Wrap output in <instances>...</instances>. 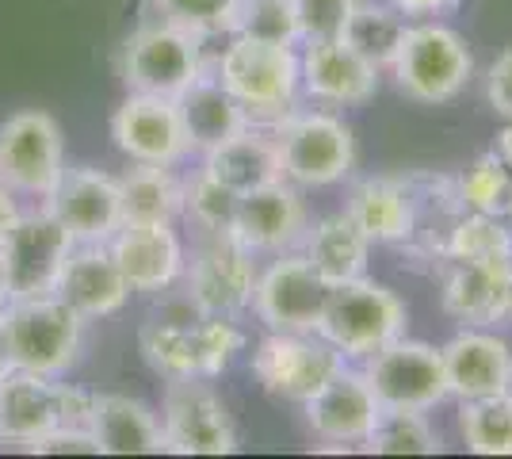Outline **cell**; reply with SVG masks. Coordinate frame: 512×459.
<instances>
[{"label":"cell","instance_id":"44dd1931","mask_svg":"<svg viewBox=\"0 0 512 459\" xmlns=\"http://www.w3.org/2000/svg\"><path fill=\"white\" fill-rule=\"evenodd\" d=\"M302 88L321 104H367L379 92V66H371L360 50L344 39L306 43L299 58Z\"/></svg>","mask_w":512,"mask_h":459},{"label":"cell","instance_id":"ab89813d","mask_svg":"<svg viewBox=\"0 0 512 459\" xmlns=\"http://www.w3.org/2000/svg\"><path fill=\"white\" fill-rule=\"evenodd\" d=\"M27 452H35V456H100L92 433L81 429V425H65V429L46 433V437L35 440Z\"/></svg>","mask_w":512,"mask_h":459},{"label":"cell","instance_id":"f35d334b","mask_svg":"<svg viewBox=\"0 0 512 459\" xmlns=\"http://www.w3.org/2000/svg\"><path fill=\"white\" fill-rule=\"evenodd\" d=\"M356 12V0H295L299 43H325L344 39V27Z\"/></svg>","mask_w":512,"mask_h":459},{"label":"cell","instance_id":"7c38bea8","mask_svg":"<svg viewBox=\"0 0 512 459\" xmlns=\"http://www.w3.org/2000/svg\"><path fill=\"white\" fill-rule=\"evenodd\" d=\"M77 241L50 211H20V219L0 238L4 272H8V299L54 295L62 264Z\"/></svg>","mask_w":512,"mask_h":459},{"label":"cell","instance_id":"52a82bcc","mask_svg":"<svg viewBox=\"0 0 512 459\" xmlns=\"http://www.w3.org/2000/svg\"><path fill=\"white\" fill-rule=\"evenodd\" d=\"M394 81L417 104H444L459 96L474 77V54L459 31L444 23L406 27V39L394 54Z\"/></svg>","mask_w":512,"mask_h":459},{"label":"cell","instance_id":"9a60e30c","mask_svg":"<svg viewBox=\"0 0 512 459\" xmlns=\"http://www.w3.org/2000/svg\"><path fill=\"white\" fill-rule=\"evenodd\" d=\"M325 299H329V284L310 268V261L295 257V253H279L276 261L256 276L253 310L268 329L318 333Z\"/></svg>","mask_w":512,"mask_h":459},{"label":"cell","instance_id":"f546056e","mask_svg":"<svg viewBox=\"0 0 512 459\" xmlns=\"http://www.w3.org/2000/svg\"><path fill=\"white\" fill-rule=\"evenodd\" d=\"M119 180L123 222H176L184 215V180L172 173V165H138Z\"/></svg>","mask_w":512,"mask_h":459},{"label":"cell","instance_id":"60d3db41","mask_svg":"<svg viewBox=\"0 0 512 459\" xmlns=\"http://www.w3.org/2000/svg\"><path fill=\"white\" fill-rule=\"evenodd\" d=\"M486 96H490V108L497 111V115H505V119L512 123V50H505V54L490 66Z\"/></svg>","mask_w":512,"mask_h":459},{"label":"cell","instance_id":"cb8c5ba5","mask_svg":"<svg viewBox=\"0 0 512 459\" xmlns=\"http://www.w3.org/2000/svg\"><path fill=\"white\" fill-rule=\"evenodd\" d=\"M88 433L96 440L100 456H161V417L153 414L142 398L130 394H96Z\"/></svg>","mask_w":512,"mask_h":459},{"label":"cell","instance_id":"d4e9b609","mask_svg":"<svg viewBox=\"0 0 512 459\" xmlns=\"http://www.w3.org/2000/svg\"><path fill=\"white\" fill-rule=\"evenodd\" d=\"M444 356V375H448V394L459 402L467 398H490L505 391V379L512 368V352L501 337L482 333V329H463L440 349Z\"/></svg>","mask_w":512,"mask_h":459},{"label":"cell","instance_id":"ac0fdd59","mask_svg":"<svg viewBox=\"0 0 512 459\" xmlns=\"http://www.w3.org/2000/svg\"><path fill=\"white\" fill-rule=\"evenodd\" d=\"M107 249L130 291H142V295L169 291L184 276V261H188L184 241L172 230V222H123L107 238Z\"/></svg>","mask_w":512,"mask_h":459},{"label":"cell","instance_id":"8fae6325","mask_svg":"<svg viewBox=\"0 0 512 459\" xmlns=\"http://www.w3.org/2000/svg\"><path fill=\"white\" fill-rule=\"evenodd\" d=\"M344 368V356L318 333L272 329L253 352V375L279 402H306Z\"/></svg>","mask_w":512,"mask_h":459},{"label":"cell","instance_id":"c3c4849f","mask_svg":"<svg viewBox=\"0 0 512 459\" xmlns=\"http://www.w3.org/2000/svg\"><path fill=\"white\" fill-rule=\"evenodd\" d=\"M501 394H505V398L512 402V368H509V379H505V391H501Z\"/></svg>","mask_w":512,"mask_h":459},{"label":"cell","instance_id":"e575fe53","mask_svg":"<svg viewBox=\"0 0 512 459\" xmlns=\"http://www.w3.org/2000/svg\"><path fill=\"white\" fill-rule=\"evenodd\" d=\"M230 35L253 39V43L295 46L299 23H295V0H237Z\"/></svg>","mask_w":512,"mask_h":459},{"label":"cell","instance_id":"681fc988","mask_svg":"<svg viewBox=\"0 0 512 459\" xmlns=\"http://www.w3.org/2000/svg\"><path fill=\"white\" fill-rule=\"evenodd\" d=\"M509 314H512V299H509Z\"/></svg>","mask_w":512,"mask_h":459},{"label":"cell","instance_id":"4fadbf2b","mask_svg":"<svg viewBox=\"0 0 512 459\" xmlns=\"http://www.w3.org/2000/svg\"><path fill=\"white\" fill-rule=\"evenodd\" d=\"M363 379L379 406H406V410H432L448 398L444 356L425 341H386L383 349L367 356Z\"/></svg>","mask_w":512,"mask_h":459},{"label":"cell","instance_id":"603a6c76","mask_svg":"<svg viewBox=\"0 0 512 459\" xmlns=\"http://www.w3.org/2000/svg\"><path fill=\"white\" fill-rule=\"evenodd\" d=\"M512 261H451L444 310L463 326H493L509 318Z\"/></svg>","mask_w":512,"mask_h":459},{"label":"cell","instance_id":"b9f144b4","mask_svg":"<svg viewBox=\"0 0 512 459\" xmlns=\"http://www.w3.org/2000/svg\"><path fill=\"white\" fill-rule=\"evenodd\" d=\"M455 0H394V8L402 16H436V12H448Z\"/></svg>","mask_w":512,"mask_h":459},{"label":"cell","instance_id":"8d00e7d4","mask_svg":"<svg viewBox=\"0 0 512 459\" xmlns=\"http://www.w3.org/2000/svg\"><path fill=\"white\" fill-rule=\"evenodd\" d=\"M455 188H459V199H463L467 211H478V215H501L505 203H509L512 176H509V169H505V161L497 157V150H493V153H482L467 173L459 176Z\"/></svg>","mask_w":512,"mask_h":459},{"label":"cell","instance_id":"1f68e13d","mask_svg":"<svg viewBox=\"0 0 512 459\" xmlns=\"http://www.w3.org/2000/svg\"><path fill=\"white\" fill-rule=\"evenodd\" d=\"M406 27V16L394 4H360L356 0V12L344 27V43L356 46L371 66L390 69L398 46L406 39Z\"/></svg>","mask_w":512,"mask_h":459},{"label":"cell","instance_id":"d590c367","mask_svg":"<svg viewBox=\"0 0 512 459\" xmlns=\"http://www.w3.org/2000/svg\"><path fill=\"white\" fill-rule=\"evenodd\" d=\"M237 192H230L226 184H218L207 169L184 184V215L203 230V234H230L237 211Z\"/></svg>","mask_w":512,"mask_h":459},{"label":"cell","instance_id":"4dcf8cb0","mask_svg":"<svg viewBox=\"0 0 512 459\" xmlns=\"http://www.w3.org/2000/svg\"><path fill=\"white\" fill-rule=\"evenodd\" d=\"M360 444L363 452L375 456H436L444 448L436 429L428 425L425 410H406V406H379Z\"/></svg>","mask_w":512,"mask_h":459},{"label":"cell","instance_id":"484cf974","mask_svg":"<svg viewBox=\"0 0 512 459\" xmlns=\"http://www.w3.org/2000/svg\"><path fill=\"white\" fill-rule=\"evenodd\" d=\"M176 115L184 127L188 153H211L226 138L249 127V115L234 96L222 88L214 73H199L192 85L176 96Z\"/></svg>","mask_w":512,"mask_h":459},{"label":"cell","instance_id":"e0dca14e","mask_svg":"<svg viewBox=\"0 0 512 459\" xmlns=\"http://www.w3.org/2000/svg\"><path fill=\"white\" fill-rule=\"evenodd\" d=\"M111 138L119 153L138 165H176L188 157L176 100H165V96L127 92V100L111 115Z\"/></svg>","mask_w":512,"mask_h":459},{"label":"cell","instance_id":"f6af8a7d","mask_svg":"<svg viewBox=\"0 0 512 459\" xmlns=\"http://www.w3.org/2000/svg\"><path fill=\"white\" fill-rule=\"evenodd\" d=\"M8 303V272H4V253H0V306Z\"/></svg>","mask_w":512,"mask_h":459},{"label":"cell","instance_id":"83f0119b","mask_svg":"<svg viewBox=\"0 0 512 459\" xmlns=\"http://www.w3.org/2000/svg\"><path fill=\"white\" fill-rule=\"evenodd\" d=\"M203 169L226 184L230 192L245 196L260 184H272V180H283L279 173V153H276V138L264 134L256 123H249L245 131H237L234 138H226L222 146H214L211 153H203Z\"/></svg>","mask_w":512,"mask_h":459},{"label":"cell","instance_id":"9c48e42d","mask_svg":"<svg viewBox=\"0 0 512 459\" xmlns=\"http://www.w3.org/2000/svg\"><path fill=\"white\" fill-rule=\"evenodd\" d=\"M161 437L172 456H230L237 452V429L230 406L211 379H169L161 402Z\"/></svg>","mask_w":512,"mask_h":459},{"label":"cell","instance_id":"7bdbcfd3","mask_svg":"<svg viewBox=\"0 0 512 459\" xmlns=\"http://www.w3.org/2000/svg\"><path fill=\"white\" fill-rule=\"evenodd\" d=\"M20 219V196L0 180V238L8 234V226Z\"/></svg>","mask_w":512,"mask_h":459},{"label":"cell","instance_id":"8992f818","mask_svg":"<svg viewBox=\"0 0 512 459\" xmlns=\"http://www.w3.org/2000/svg\"><path fill=\"white\" fill-rule=\"evenodd\" d=\"M279 173L295 188H325L352 173L356 138L329 111H287L276 123Z\"/></svg>","mask_w":512,"mask_h":459},{"label":"cell","instance_id":"ee69618b","mask_svg":"<svg viewBox=\"0 0 512 459\" xmlns=\"http://www.w3.org/2000/svg\"><path fill=\"white\" fill-rule=\"evenodd\" d=\"M497 157L505 161V169H509V176H512V123L497 134Z\"/></svg>","mask_w":512,"mask_h":459},{"label":"cell","instance_id":"74e56055","mask_svg":"<svg viewBox=\"0 0 512 459\" xmlns=\"http://www.w3.org/2000/svg\"><path fill=\"white\" fill-rule=\"evenodd\" d=\"M150 4L165 23H176L199 39L230 35V20L237 8V0H150Z\"/></svg>","mask_w":512,"mask_h":459},{"label":"cell","instance_id":"bcb514c9","mask_svg":"<svg viewBox=\"0 0 512 459\" xmlns=\"http://www.w3.org/2000/svg\"><path fill=\"white\" fill-rule=\"evenodd\" d=\"M12 372V360H8V349H4V337H0V379Z\"/></svg>","mask_w":512,"mask_h":459},{"label":"cell","instance_id":"7a4b0ae2","mask_svg":"<svg viewBox=\"0 0 512 459\" xmlns=\"http://www.w3.org/2000/svg\"><path fill=\"white\" fill-rule=\"evenodd\" d=\"M88 322L58 295L8 299L0 306V337L12 368L65 379L85 356Z\"/></svg>","mask_w":512,"mask_h":459},{"label":"cell","instance_id":"4316f807","mask_svg":"<svg viewBox=\"0 0 512 459\" xmlns=\"http://www.w3.org/2000/svg\"><path fill=\"white\" fill-rule=\"evenodd\" d=\"M371 241H409L417 230L413 184L398 176H367L348 192L344 207Z\"/></svg>","mask_w":512,"mask_h":459},{"label":"cell","instance_id":"836d02e7","mask_svg":"<svg viewBox=\"0 0 512 459\" xmlns=\"http://www.w3.org/2000/svg\"><path fill=\"white\" fill-rule=\"evenodd\" d=\"M459 429L474 456H512V402L505 394L467 398L459 406Z\"/></svg>","mask_w":512,"mask_h":459},{"label":"cell","instance_id":"d6a6232c","mask_svg":"<svg viewBox=\"0 0 512 459\" xmlns=\"http://www.w3.org/2000/svg\"><path fill=\"white\" fill-rule=\"evenodd\" d=\"M448 261H512V230L501 215H459L451 222L444 249Z\"/></svg>","mask_w":512,"mask_h":459},{"label":"cell","instance_id":"30bf717a","mask_svg":"<svg viewBox=\"0 0 512 459\" xmlns=\"http://www.w3.org/2000/svg\"><path fill=\"white\" fill-rule=\"evenodd\" d=\"M65 173V138L50 111L27 108L0 123V180L27 199H46Z\"/></svg>","mask_w":512,"mask_h":459},{"label":"cell","instance_id":"7402d4cb","mask_svg":"<svg viewBox=\"0 0 512 459\" xmlns=\"http://www.w3.org/2000/svg\"><path fill=\"white\" fill-rule=\"evenodd\" d=\"M302 406H306V421L314 437L329 444H360L379 414V398L371 394L363 372H348V368H341Z\"/></svg>","mask_w":512,"mask_h":459},{"label":"cell","instance_id":"ffe728a7","mask_svg":"<svg viewBox=\"0 0 512 459\" xmlns=\"http://www.w3.org/2000/svg\"><path fill=\"white\" fill-rule=\"evenodd\" d=\"M54 295L65 306H73L85 322H104L127 306L130 287L111 257L107 241H77L62 264Z\"/></svg>","mask_w":512,"mask_h":459},{"label":"cell","instance_id":"5b68a950","mask_svg":"<svg viewBox=\"0 0 512 459\" xmlns=\"http://www.w3.org/2000/svg\"><path fill=\"white\" fill-rule=\"evenodd\" d=\"M406 329V306L386 284L375 280H348L329 287V299L321 310L318 337L329 341L344 360H363L386 341L402 337Z\"/></svg>","mask_w":512,"mask_h":459},{"label":"cell","instance_id":"6da1fadb","mask_svg":"<svg viewBox=\"0 0 512 459\" xmlns=\"http://www.w3.org/2000/svg\"><path fill=\"white\" fill-rule=\"evenodd\" d=\"M138 349L161 379H214L245 349V333L234 318L207 314L184 295L142 322Z\"/></svg>","mask_w":512,"mask_h":459},{"label":"cell","instance_id":"277c9868","mask_svg":"<svg viewBox=\"0 0 512 459\" xmlns=\"http://www.w3.org/2000/svg\"><path fill=\"white\" fill-rule=\"evenodd\" d=\"M222 88L245 108L249 123H279L295 111L299 96V54L295 46L230 39L214 73Z\"/></svg>","mask_w":512,"mask_h":459},{"label":"cell","instance_id":"d6986e66","mask_svg":"<svg viewBox=\"0 0 512 459\" xmlns=\"http://www.w3.org/2000/svg\"><path fill=\"white\" fill-rule=\"evenodd\" d=\"M234 234L249 253H287L306 234V203L287 180L260 184L237 199Z\"/></svg>","mask_w":512,"mask_h":459},{"label":"cell","instance_id":"f1b7e54d","mask_svg":"<svg viewBox=\"0 0 512 459\" xmlns=\"http://www.w3.org/2000/svg\"><path fill=\"white\" fill-rule=\"evenodd\" d=\"M310 268L318 272L329 287L360 280L367 272V257H371V238L363 234L356 219L348 211H337L329 219H321L310 238H306V253H302Z\"/></svg>","mask_w":512,"mask_h":459},{"label":"cell","instance_id":"7dc6e473","mask_svg":"<svg viewBox=\"0 0 512 459\" xmlns=\"http://www.w3.org/2000/svg\"><path fill=\"white\" fill-rule=\"evenodd\" d=\"M501 219L509 222V230H512V192H509V203H505V211H501Z\"/></svg>","mask_w":512,"mask_h":459},{"label":"cell","instance_id":"ba28073f","mask_svg":"<svg viewBox=\"0 0 512 459\" xmlns=\"http://www.w3.org/2000/svg\"><path fill=\"white\" fill-rule=\"evenodd\" d=\"M203 73V39L176 23H146L123 43L119 77L127 92L176 100Z\"/></svg>","mask_w":512,"mask_h":459},{"label":"cell","instance_id":"5bb4252c","mask_svg":"<svg viewBox=\"0 0 512 459\" xmlns=\"http://www.w3.org/2000/svg\"><path fill=\"white\" fill-rule=\"evenodd\" d=\"M256 276V253H249L234 234H203L192 261H184L188 299L199 310L226 318H237L253 306Z\"/></svg>","mask_w":512,"mask_h":459},{"label":"cell","instance_id":"2e32d148","mask_svg":"<svg viewBox=\"0 0 512 459\" xmlns=\"http://www.w3.org/2000/svg\"><path fill=\"white\" fill-rule=\"evenodd\" d=\"M73 241H107L123 226L119 180L92 165H65L43 203Z\"/></svg>","mask_w":512,"mask_h":459},{"label":"cell","instance_id":"3957f363","mask_svg":"<svg viewBox=\"0 0 512 459\" xmlns=\"http://www.w3.org/2000/svg\"><path fill=\"white\" fill-rule=\"evenodd\" d=\"M92 398L96 391H85L77 383L12 368L0 379V444L31 448L35 440L65 425L88 429Z\"/></svg>","mask_w":512,"mask_h":459}]
</instances>
